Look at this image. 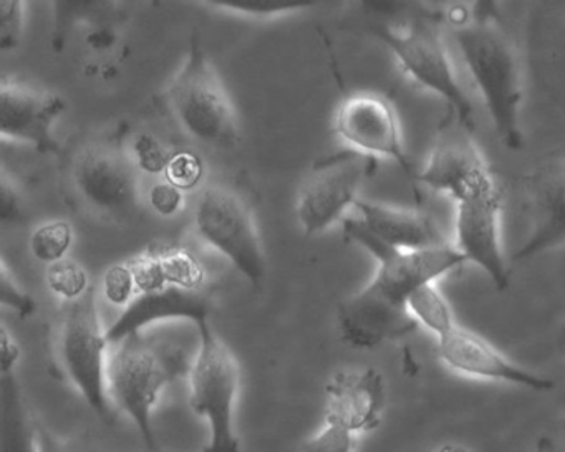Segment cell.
Returning a JSON list of instances; mask_svg holds the SVG:
<instances>
[{"mask_svg":"<svg viewBox=\"0 0 565 452\" xmlns=\"http://www.w3.org/2000/svg\"><path fill=\"white\" fill-rule=\"evenodd\" d=\"M201 239L223 254L241 276L259 286L267 272L266 254L256 219L246 201L230 187L210 186L194 211Z\"/></svg>","mask_w":565,"mask_h":452,"instance_id":"cell-8","label":"cell"},{"mask_svg":"<svg viewBox=\"0 0 565 452\" xmlns=\"http://www.w3.org/2000/svg\"><path fill=\"white\" fill-rule=\"evenodd\" d=\"M385 406L383 379L375 369L339 376L329 388L326 421L337 422L352 432L379 426Z\"/></svg>","mask_w":565,"mask_h":452,"instance_id":"cell-19","label":"cell"},{"mask_svg":"<svg viewBox=\"0 0 565 452\" xmlns=\"http://www.w3.org/2000/svg\"><path fill=\"white\" fill-rule=\"evenodd\" d=\"M45 279H47L51 292L64 300L65 303L81 299L94 287L88 279L87 270L68 257L49 266Z\"/></svg>","mask_w":565,"mask_h":452,"instance_id":"cell-27","label":"cell"},{"mask_svg":"<svg viewBox=\"0 0 565 452\" xmlns=\"http://www.w3.org/2000/svg\"><path fill=\"white\" fill-rule=\"evenodd\" d=\"M353 449L355 432L329 421L302 445V452H353Z\"/></svg>","mask_w":565,"mask_h":452,"instance_id":"cell-31","label":"cell"},{"mask_svg":"<svg viewBox=\"0 0 565 452\" xmlns=\"http://www.w3.org/2000/svg\"><path fill=\"white\" fill-rule=\"evenodd\" d=\"M105 293H107L110 302L117 303V305H127L135 293H137V287H135V277L131 272L128 263H120V266L111 267L105 277Z\"/></svg>","mask_w":565,"mask_h":452,"instance_id":"cell-34","label":"cell"},{"mask_svg":"<svg viewBox=\"0 0 565 452\" xmlns=\"http://www.w3.org/2000/svg\"><path fill=\"white\" fill-rule=\"evenodd\" d=\"M203 161L196 154L188 153V151L171 154L167 170H164V177H167L168 183L173 184L183 193L193 190L203 180Z\"/></svg>","mask_w":565,"mask_h":452,"instance_id":"cell-30","label":"cell"},{"mask_svg":"<svg viewBox=\"0 0 565 452\" xmlns=\"http://www.w3.org/2000/svg\"><path fill=\"white\" fill-rule=\"evenodd\" d=\"M67 180L78 200L102 216L130 217L140 207L137 166L110 141L82 143L68 158Z\"/></svg>","mask_w":565,"mask_h":452,"instance_id":"cell-7","label":"cell"},{"mask_svg":"<svg viewBox=\"0 0 565 452\" xmlns=\"http://www.w3.org/2000/svg\"><path fill=\"white\" fill-rule=\"evenodd\" d=\"M117 11V0H52V49L57 54L64 52L74 32L82 28L92 32L94 41L100 42L98 45L110 44Z\"/></svg>","mask_w":565,"mask_h":452,"instance_id":"cell-21","label":"cell"},{"mask_svg":"<svg viewBox=\"0 0 565 452\" xmlns=\"http://www.w3.org/2000/svg\"><path fill=\"white\" fill-rule=\"evenodd\" d=\"M25 0H0V51H14L24 32Z\"/></svg>","mask_w":565,"mask_h":452,"instance_id":"cell-32","label":"cell"},{"mask_svg":"<svg viewBox=\"0 0 565 452\" xmlns=\"http://www.w3.org/2000/svg\"><path fill=\"white\" fill-rule=\"evenodd\" d=\"M406 309L418 325L426 326L436 336L443 335L456 323L448 300L436 289L435 283H426L416 289L406 300Z\"/></svg>","mask_w":565,"mask_h":452,"instance_id":"cell-24","label":"cell"},{"mask_svg":"<svg viewBox=\"0 0 565 452\" xmlns=\"http://www.w3.org/2000/svg\"><path fill=\"white\" fill-rule=\"evenodd\" d=\"M436 452H469L465 445L455 444V442H448V444L441 445Z\"/></svg>","mask_w":565,"mask_h":452,"instance_id":"cell-39","label":"cell"},{"mask_svg":"<svg viewBox=\"0 0 565 452\" xmlns=\"http://www.w3.org/2000/svg\"><path fill=\"white\" fill-rule=\"evenodd\" d=\"M167 100L181 130L196 143L213 150H233L239 143L236 108L196 37L168 87Z\"/></svg>","mask_w":565,"mask_h":452,"instance_id":"cell-3","label":"cell"},{"mask_svg":"<svg viewBox=\"0 0 565 452\" xmlns=\"http://www.w3.org/2000/svg\"><path fill=\"white\" fill-rule=\"evenodd\" d=\"M38 300L28 289H24L21 280L0 257V310L14 313L21 319H29L38 312Z\"/></svg>","mask_w":565,"mask_h":452,"instance_id":"cell-28","label":"cell"},{"mask_svg":"<svg viewBox=\"0 0 565 452\" xmlns=\"http://www.w3.org/2000/svg\"><path fill=\"white\" fill-rule=\"evenodd\" d=\"M471 134L455 118H451V123L446 121L445 127L439 130L428 161L422 171H416V183L452 200L459 191L491 173V164Z\"/></svg>","mask_w":565,"mask_h":452,"instance_id":"cell-18","label":"cell"},{"mask_svg":"<svg viewBox=\"0 0 565 452\" xmlns=\"http://www.w3.org/2000/svg\"><path fill=\"white\" fill-rule=\"evenodd\" d=\"M28 204L14 177L0 168V227L22 226L28 223Z\"/></svg>","mask_w":565,"mask_h":452,"instance_id":"cell-29","label":"cell"},{"mask_svg":"<svg viewBox=\"0 0 565 452\" xmlns=\"http://www.w3.org/2000/svg\"><path fill=\"white\" fill-rule=\"evenodd\" d=\"M353 4L369 19V25L395 31L425 22H445V14L435 11L426 0H353Z\"/></svg>","mask_w":565,"mask_h":452,"instance_id":"cell-23","label":"cell"},{"mask_svg":"<svg viewBox=\"0 0 565 452\" xmlns=\"http://www.w3.org/2000/svg\"><path fill=\"white\" fill-rule=\"evenodd\" d=\"M117 349L108 355L107 392L134 421L148 449H157L153 411L163 389L188 372L183 349L168 343L148 342L141 333L115 343Z\"/></svg>","mask_w":565,"mask_h":452,"instance_id":"cell-2","label":"cell"},{"mask_svg":"<svg viewBox=\"0 0 565 452\" xmlns=\"http://www.w3.org/2000/svg\"><path fill=\"white\" fill-rule=\"evenodd\" d=\"M184 196L183 191L178 190L173 184L168 183L167 180L163 183H158L150 191V204L158 214L161 216L170 217L174 214L180 213L183 207Z\"/></svg>","mask_w":565,"mask_h":452,"instance_id":"cell-35","label":"cell"},{"mask_svg":"<svg viewBox=\"0 0 565 452\" xmlns=\"http://www.w3.org/2000/svg\"><path fill=\"white\" fill-rule=\"evenodd\" d=\"M211 8L224 9L247 18H277L316 8L320 0H203Z\"/></svg>","mask_w":565,"mask_h":452,"instance_id":"cell-26","label":"cell"},{"mask_svg":"<svg viewBox=\"0 0 565 452\" xmlns=\"http://www.w3.org/2000/svg\"><path fill=\"white\" fill-rule=\"evenodd\" d=\"M343 230L350 239L365 247L379 262L373 286L402 305H406L408 297L419 287L435 283L466 263L462 254L449 244L428 249H395L363 229L356 219H347Z\"/></svg>","mask_w":565,"mask_h":452,"instance_id":"cell-11","label":"cell"},{"mask_svg":"<svg viewBox=\"0 0 565 452\" xmlns=\"http://www.w3.org/2000/svg\"><path fill=\"white\" fill-rule=\"evenodd\" d=\"M564 429H565V418H564Z\"/></svg>","mask_w":565,"mask_h":452,"instance_id":"cell-40","label":"cell"},{"mask_svg":"<svg viewBox=\"0 0 565 452\" xmlns=\"http://www.w3.org/2000/svg\"><path fill=\"white\" fill-rule=\"evenodd\" d=\"M456 206V249L475 263L499 292L509 287V269L502 250L504 197L494 171L452 197Z\"/></svg>","mask_w":565,"mask_h":452,"instance_id":"cell-9","label":"cell"},{"mask_svg":"<svg viewBox=\"0 0 565 452\" xmlns=\"http://www.w3.org/2000/svg\"><path fill=\"white\" fill-rule=\"evenodd\" d=\"M35 432H38L39 452H71L61 442L55 441L54 435L44 428H35Z\"/></svg>","mask_w":565,"mask_h":452,"instance_id":"cell-37","label":"cell"},{"mask_svg":"<svg viewBox=\"0 0 565 452\" xmlns=\"http://www.w3.org/2000/svg\"><path fill=\"white\" fill-rule=\"evenodd\" d=\"M436 338L439 359L451 372L466 378L504 383L535 392H548L555 388L551 378L522 368L499 352L484 336L459 325L458 322Z\"/></svg>","mask_w":565,"mask_h":452,"instance_id":"cell-14","label":"cell"},{"mask_svg":"<svg viewBox=\"0 0 565 452\" xmlns=\"http://www.w3.org/2000/svg\"><path fill=\"white\" fill-rule=\"evenodd\" d=\"M355 209L360 224L372 236L395 249L416 250L448 244L428 214L416 209L385 206L359 200Z\"/></svg>","mask_w":565,"mask_h":452,"instance_id":"cell-20","label":"cell"},{"mask_svg":"<svg viewBox=\"0 0 565 452\" xmlns=\"http://www.w3.org/2000/svg\"><path fill=\"white\" fill-rule=\"evenodd\" d=\"M534 452H555L554 442H552V439L547 438V435H542V438L537 439Z\"/></svg>","mask_w":565,"mask_h":452,"instance_id":"cell-38","label":"cell"},{"mask_svg":"<svg viewBox=\"0 0 565 452\" xmlns=\"http://www.w3.org/2000/svg\"><path fill=\"white\" fill-rule=\"evenodd\" d=\"M213 297L206 289H186L180 286H163L137 293L125 305L124 312L107 329L110 345L143 332L151 323L163 320H191L194 325L210 322Z\"/></svg>","mask_w":565,"mask_h":452,"instance_id":"cell-17","label":"cell"},{"mask_svg":"<svg viewBox=\"0 0 565 452\" xmlns=\"http://www.w3.org/2000/svg\"><path fill=\"white\" fill-rule=\"evenodd\" d=\"M171 154L167 148L151 134H141L135 141V166L151 174H164Z\"/></svg>","mask_w":565,"mask_h":452,"instance_id":"cell-33","label":"cell"},{"mask_svg":"<svg viewBox=\"0 0 565 452\" xmlns=\"http://www.w3.org/2000/svg\"><path fill=\"white\" fill-rule=\"evenodd\" d=\"M452 39L495 137L508 150H521L522 74L514 45L499 24H481L471 18L452 25Z\"/></svg>","mask_w":565,"mask_h":452,"instance_id":"cell-1","label":"cell"},{"mask_svg":"<svg viewBox=\"0 0 565 452\" xmlns=\"http://www.w3.org/2000/svg\"><path fill=\"white\" fill-rule=\"evenodd\" d=\"M200 346L190 368L191 408L206 419L210 439L203 452H241L234 428V406L241 372L236 356L210 322L198 325Z\"/></svg>","mask_w":565,"mask_h":452,"instance_id":"cell-5","label":"cell"},{"mask_svg":"<svg viewBox=\"0 0 565 452\" xmlns=\"http://www.w3.org/2000/svg\"><path fill=\"white\" fill-rule=\"evenodd\" d=\"M471 21L481 24H499L501 22V0H472L469 9Z\"/></svg>","mask_w":565,"mask_h":452,"instance_id":"cell-36","label":"cell"},{"mask_svg":"<svg viewBox=\"0 0 565 452\" xmlns=\"http://www.w3.org/2000/svg\"><path fill=\"white\" fill-rule=\"evenodd\" d=\"M14 363L15 358L0 363V452H39Z\"/></svg>","mask_w":565,"mask_h":452,"instance_id":"cell-22","label":"cell"},{"mask_svg":"<svg viewBox=\"0 0 565 452\" xmlns=\"http://www.w3.org/2000/svg\"><path fill=\"white\" fill-rule=\"evenodd\" d=\"M67 101L54 92L15 78H0V137L31 144L38 153L55 154L54 134Z\"/></svg>","mask_w":565,"mask_h":452,"instance_id":"cell-13","label":"cell"},{"mask_svg":"<svg viewBox=\"0 0 565 452\" xmlns=\"http://www.w3.org/2000/svg\"><path fill=\"white\" fill-rule=\"evenodd\" d=\"M376 158L339 151L313 164L297 193L296 216L306 236L323 233L355 207L363 184L375 174Z\"/></svg>","mask_w":565,"mask_h":452,"instance_id":"cell-10","label":"cell"},{"mask_svg":"<svg viewBox=\"0 0 565 452\" xmlns=\"http://www.w3.org/2000/svg\"><path fill=\"white\" fill-rule=\"evenodd\" d=\"M439 25V22H425L403 31L369 25V32L388 49L406 78L441 98L451 118L472 133L475 107L459 82Z\"/></svg>","mask_w":565,"mask_h":452,"instance_id":"cell-4","label":"cell"},{"mask_svg":"<svg viewBox=\"0 0 565 452\" xmlns=\"http://www.w3.org/2000/svg\"><path fill=\"white\" fill-rule=\"evenodd\" d=\"M29 246L35 260L52 266L67 259L74 246V229L67 220H51L32 233Z\"/></svg>","mask_w":565,"mask_h":452,"instance_id":"cell-25","label":"cell"},{"mask_svg":"<svg viewBox=\"0 0 565 452\" xmlns=\"http://www.w3.org/2000/svg\"><path fill=\"white\" fill-rule=\"evenodd\" d=\"M333 130L350 150L376 160H392L415 181L416 171L406 153L398 114L385 95L360 92L347 97L337 108Z\"/></svg>","mask_w":565,"mask_h":452,"instance_id":"cell-12","label":"cell"},{"mask_svg":"<svg viewBox=\"0 0 565 452\" xmlns=\"http://www.w3.org/2000/svg\"><path fill=\"white\" fill-rule=\"evenodd\" d=\"M531 214V230L514 262L534 259L565 244V160L541 164L519 180Z\"/></svg>","mask_w":565,"mask_h":452,"instance_id":"cell-15","label":"cell"},{"mask_svg":"<svg viewBox=\"0 0 565 452\" xmlns=\"http://www.w3.org/2000/svg\"><path fill=\"white\" fill-rule=\"evenodd\" d=\"M107 330L102 326L94 287L81 299L65 303L58 332V356L65 375L81 392L88 408L104 419H111L107 392Z\"/></svg>","mask_w":565,"mask_h":452,"instance_id":"cell-6","label":"cell"},{"mask_svg":"<svg viewBox=\"0 0 565 452\" xmlns=\"http://www.w3.org/2000/svg\"><path fill=\"white\" fill-rule=\"evenodd\" d=\"M337 325L349 345L373 349L390 340L408 335L418 326V322L406 305L390 299L370 283L339 306Z\"/></svg>","mask_w":565,"mask_h":452,"instance_id":"cell-16","label":"cell"}]
</instances>
